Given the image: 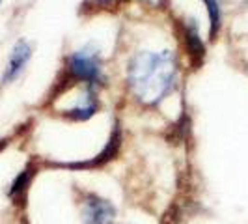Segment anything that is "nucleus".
<instances>
[{
    "mask_svg": "<svg viewBox=\"0 0 248 224\" xmlns=\"http://www.w3.org/2000/svg\"><path fill=\"white\" fill-rule=\"evenodd\" d=\"M32 177H34V168L28 166V168H25L21 174L15 177V181L12 183V187H10V198L15 200L17 204L25 198L26 191H28V187L32 183Z\"/></svg>",
    "mask_w": 248,
    "mask_h": 224,
    "instance_id": "obj_7",
    "label": "nucleus"
},
{
    "mask_svg": "<svg viewBox=\"0 0 248 224\" xmlns=\"http://www.w3.org/2000/svg\"><path fill=\"white\" fill-rule=\"evenodd\" d=\"M32 58V47L30 43L25 41V39H19L15 43V47L10 52V58H8V65L4 69V75H2V82H13L19 75L23 73V69L26 67V64L30 62Z\"/></svg>",
    "mask_w": 248,
    "mask_h": 224,
    "instance_id": "obj_6",
    "label": "nucleus"
},
{
    "mask_svg": "<svg viewBox=\"0 0 248 224\" xmlns=\"http://www.w3.org/2000/svg\"><path fill=\"white\" fill-rule=\"evenodd\" d=\"M97 111H99V99H97L95 86L80 84L77 96L73 97V103L67 105L62 112L65 118L73 122H88L97 114Z\"/></svg>",
    "mask_w": 248,
    "mask_h": 224,
    "instance_id": "obj_4",
    "label": "nucleus"
},
{
    "mask_svg": "<svg viewBox=\"0 0 248 224\" xmlns=\"http://www.w3.org/2000/svg\"><path fill=\"white\" fill-rule=\"evenodd\" d=\"M120 0H90L88 4H92L93 8H107V6H114L118 4Z\"/></svg>",
    "mask_w": 248,
    "mask_h": 224,
    "instance_id": "obj_9",
    "label": "nucleus"
},
{
    "mask_svg": "<svg viewBox=\"0 0 248 224\" xmlns=\"http://www.w3.org/2000/svg\"><path fill=\"white\" fill-rule=\"evenodd\" d=\"M140 2H144V4H148V6H153V8H157V6H161L164 0H140Z\"/></svg>",
    "mask_w": 248,
    "mask_h": 224,
    "instance_id": "obj_10",
    "label": "nucleus"
},
{
    "mask_svg": "<svg viewBox=\"0 0 248 224\" xmlns=\"http://www.w3.org/2000/svg\"><path fill=\"white\" fill-rule=\"evenodd\" d=\"M80 217L84 224H114L118 209L110 200L103 198L97 192H82L80 202Z\"/></svg>",
    "mask_w": 248,
    "mask_h": 224,
    "instance_id": "obj_3",
    "label": "nucleus"
},
{
    "mask_svg": "<svg viewBox=\"0 0 248 224\" xmlns=\"http://www.w3.org/2000/svg\"><path fill=\"white\" fill-rule=\"evenodd\" d=\"M181 37H183V43H185L188 60L192 62V65L198 67L200 64L203 62V56H205V45H203L202 36H200V26L194 19H185L181 23Z\"/></svg>",
    "mask_w": 248,
    "mask_h": 224,
    "instance_id": "obj_5",
    "label": "nucleus"
},
{
    "mask_svg": "<svg viewBox=\"0 0 248 224\" xmlns=\"http://www.w3.org/2000/svg\"><path fill=\"white\" fill-rule=\"evenodd\" d=\"M65 71H67V80L71 82L90 84V86H97L105 82L103 58L99 49L93 47L92 43H86L80 49L67 54Z\"/></svg>",
    "mask_w": 248,
    "mask_h": 224,
    "instance_id": "obj_2",
    "label": "nucleus"
},
{
    "mask_svg": "<svg viewBox=\"0 0 248 224\" xmlns=\"http://www.w3.org/2000/svg\"><path fill=\"white\" fill-rule=\"evenodd\" d=\"M179 79V62L174 50H138L125 67V84L144 107L159 105L174 92Z\"/></svg>",
    "mask_w": 248,
    "mask_h": 224,
    "instance_id": "obj_1",
    "label": "nucleus"
},
{
    "mask_svg": "<svg viewBox=\"0 0 248 224\" xmlns=\"http://www.w3.org/2000/svg\"><path fill=\"white\" fill-rule=\"evenodd\" d=\"M0 4H2V0H0Z\"/></svg>",
    "mask_w": 248,
    "mask_h": 224,
    "instance_id": "obj_11",
    "label": "nucleus"
},
{
    "mask_svg": "<svg viewBox=\"0 0 248 224\" xmlns=\"http://www.w3.org/2000/svg\"><path fill=\"white\" fill-rule=\"evenodd\" d=\"M205 4L207 17H209V37L215 39L222 28V6L220 0H202Z\"/></svg>",
    "mask_w": 248,
    "mask_h": 224,
    "instance_id": "obj_8",
    "label": "nucleus"
}]
</instances>
